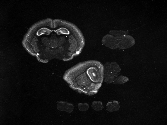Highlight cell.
I'll list each match as a JSON object with an SVG mask.
<instances>
[{"mask_svg":"<svg viewBox=\"0 0 167 125\" xmlns=\"http://www.w3.org/2000/svg\"><path fill=\"white\" fill-rule=\"evenodd\" d=\"M107 109L110 112L117 111L120 108L118 102L116 101L109 102L106 105Z\"/></svg>","mask_w":167,"mask_h":125,"instance_id":"4","label":"cell"},{"mask_svg":"<svg viewBox=\"0 0 167 125\" xmlns=\"http://www.w3.org/2000/svg\"><path fill=\"white\" fill-rule=\"evenodd\" d=\"M128 80L129 79L127 77L124 78V77L120 76L115 79L113 83L114 84H122L127 82Z\"/></svg>","mask_w":167,"mask_h":125,"instance_id":"6","label":"cell"},{"mask_svg":"<svg viewBox=\"0 0 167 125\" xmlns=\"http://www.w3.org/2000/svg\"><path fill=\"white\" fill-rule=\"evenodd\" d=\"M78 108L81 111H86L89 108V105L87 103H80L79 104Z\"/></svg>","mask_w":167,"mask_h":125,"instance_id":"7","label":"cell"},{"mask_svg":"<svg viewBox=\"0 0 167 125\" xmlns=\"http://www.w3.org/2000/svg\"><path fill=\"white\" fill-rule=\"evenodd\" d=\"M57 107L59 111H66L70 113L73 111L74 108L73 105L63 102L58 103Z\"/></svg>","mask_w":167,"mask_h":125,"instance_id":"3","label":"cell"},{"mask_svg":"<svg viewBox=\"0 0 167 125\" xmlns=\"http://www.w3.org/2000/svg\"><path fill=\"white\" fill-rule=\"evenodd\" d=\"M104 76V66L98 61L89 60L80 62L68 70L64 79L78 92L92 95L101 87Z\"/></svg>","mask_w":167,"mask_h":125,"instance_id":"2","label":"cell"},{"mask_svg":"<svg viewBox=\"0 0 167 125\" xmlns=\"http://www.w3.org/2000/svg\"><path fill=\"white\" fill-rule=\"evenodd\" d=\"M95 111H98L101 110L103 108L102 103L100 101L94 102L91 105Z\"/></svg>","mask_w":167,"mask_h":125,"instance_id":"5","label":"cell"},{"mask_svg":"<svg viewBox=\"0 0 167 125\" xmlns=\"http://www.w3.org/2000/svg\"><path fill=\"white\" fill-rule=\"evenodd\" d=\"M23 44L38 60L47 62L54 59L72 60L82 51L85 40L79 28L73 24L48 18L30 28L24 36Z\"/></svg>","mask_w":167,"mask_h":125,"instance_id":"1","label":"cell"}]
</instances>
